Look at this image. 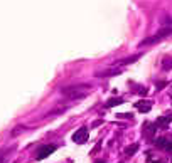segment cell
<instances>
[{
	"label": "cell",
	"instance_id": "1",
	"mask_svg": "<svg viewBox=\"0 0 172 163\" xmlns=\"http://www.w3.org/2000/svg\"><path fill=\"white\" fill-rule=\"evenodd\" d=\"M86 140H88V128H86V126H81L78 131H74V133H73V141L78 143V145L84 143Z\"/></svg>",
	"mask_w": 172,
	"mask_h": 163
},
{
	"label": "cell",
	"instance_id": "2",
	"mask_svg": "<svg viewBox=\"0 0 172 163\" xmlns=\"http://www.w3.org/2000/svg\"><path fill=\"white\" fill-rule=\"evenodd\" d=\"M54 150H56L54 145H44V146H40V148L37 150L36 158H37V160H44V158H47V156L51 155L52 151H54Z\"/></svg>",
	"mask_w": 172,
	"mask_h": 163
},
{
	"label": "cell",
	"instance_id": "3",
	"mask_svg": "<svg viewBox=\"0 0 172 163\" xmlns=\"http://www.w3.org/2000/svg\"><path fill=\"white\" fill-rule=\"evenodd\" d=\"M135 108L140 109L142 113H149L150 109H152V103H150V101H145V99H142V101H137V103H135Z\"/></svg>",
	"mask_w": 172,
	"mask_h": 163
},
{
	"label": "cell",
	"instance_id": "4",
	"mask_svg": "<svg viewBox=\"0 0 172 163\" xmlns=\"http://www.w3.org/2000/svg\"><path fill=\"white\" fill-rule=\"evenodd\" d=\"M155 146L165 148V150H172V143L169 141L167 138H157V140H155Z\"/></svg>",
	"mask_w": 172,
	"mask_h": 163
},
{
	"label": "cell",
	"instance_id": "5",
	"mask_svg": "<svg viewBox=\"0 0 172 163\" xmlns=\"http://www.w3.org/2000/svg\"><path fill=\"white\" fill-rule=\"evenodd\" d=\"M170 121H172L170 116H159L157 121H155V124H159L160 128H167L169 124H170Z\"/></svg>",
	"mask_w": 172,
	"mask_h": 163
},
{
	"label": "cell",
	"instance_id": "6",
	"mask_svg": "<svg viewBox=\"0 0 172 163\" xmlns=\"http://www.w3.org/2000/svg\"><path fill=\"white\" fill-rule=\"evenodd\" d=\"M137 150H139V143H132L130 146H127V148H125V155H127V156H132V155H135Z\"/></svg>",
	"mask_w": 172,
	"mask_h": 163
},
{
	"label": "cell",
	"instance_id": "7",
	"mask_svg": "<svg viewBox=\"0 0 172 163\" xmlns=\"http://www.w3.org/2000/svg\"><path fill=\"white\" fill-rule=\"evenodd\" d=\"M113 74H120V71L110 69V71H106V73H96V77H108V76H113Z\"/></svg>",
	"mask_w": 172,
	"mask_h": 163
},
{
	"label": "cell",
	"instance_id": "8",
	"mask_svg": "<svg viewBox=\"0 0 172 163\" xmlns=\"http://www.w3.org/2000/svg\"><path fill=\"white\" fill-rule=\"evenodd\" d=\"M123 103V99H120V98H117V99H110V101L106 103V108H113V106H118V104H121Z\"/></svg>",
	"mask_w": 172,
	"mask_h": 163
},
{
	"label": "cell",
	"instance_id": "9",
	"mask_svg": "<svg viewBox=\"0 0 172 163\" xmlns=\"http://www.w3.org/2000/svg\"><path fill=\"white\" fill-rule=\"evenodd\" d=\"M139 57H140V56H132V57H127V59H123V61H120V64H130V62H135Z\"/></svg>",
	"mask_w": 172,
	"mask_h": 163
},
{
	"label": "cell",
	"instance_id": "10",
	"mask_svg": "<svg viewBox=\"0 0 172 163\" xmlns=\"http://www.w3.org/2000/svg\"><path fill=\"white\" fill-rule=\"evenodd\" d=\"M162 66H164V69H170L172 67V59H164V62H162Z\"/></svg>",
	"mask_w": 172,
	"mask_h": 163
},
{
	"label": "cell",
	"instance_id": "11",
	"mask_svg": "<svg viewBox=\"0 0 172 163\" xmlns=\"http://www.w3.org/2000/svg\"><path fill=\"white\" fill-rule=\"evenodd\" d=\"M0 163H4V155L0 153Z\"/></svg>",
	"mask_w": 172,
	"mask_h": 163
},
{
	"label": "cell",
	"instance_id": "12",
	"mask_svg": "<svg viewBox=\"0 0 172 163\" xmlns=\"http://www.w3.org/2000/svg\"><path fill=\"white\" fill-rule=\"evenodd\" d=\"M167 22H169V25H172V17H170V19H167Z\"/></svg>",
	"mask_w": 172,
	"mask_h": 163
},
{
	"label": "cell",
	"instance_id": "13",
	"mask_svg": "<svg viewBox=\"0 0 172 163\" xmlns=\"http://www.w3.org/2000/svg\"><path fill=\"white\" fill-rule=\"evenodd\" d=\"M95 163H106V161H101V160H96Z\"/></svg>",
	"mask_w": 172,
	"mask_h": 163
},
{
	"label": "cell",
	"instance_id": "14",
	"mask_svg": "<svg viewBox=\"0 0 172 163\" xmlns=\"http://www.w3.org/2000/svg\"><path fill=\"white\" fill-rule=\"evenodd\" d=\"M154 163H162V161H154Z\"/></svg>",
	"mask_w": 172,
	"mask_h": 163
},
{
	"label": "cell",
	"instance_id": "15",
	"mask_svg": "<svg viewBox=\"0 0 172 163\" xmlns=\"http://www.w3.org/2000/svg\"><path fill=\"white\" fill-rule=\"evenodd\" d=\"M170 163H172V160H170Z\"/></svg>",
	"mask_w": 172,
	"mask_h": 163
}]
</instances>
